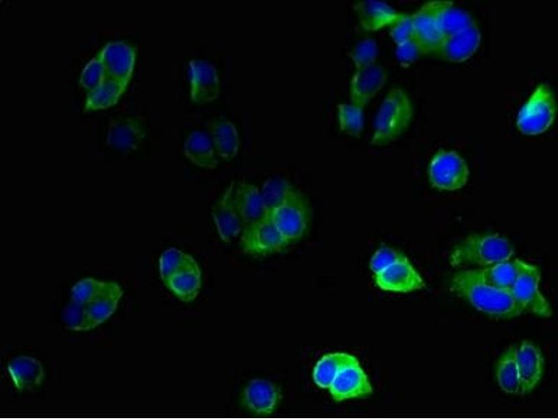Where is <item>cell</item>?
I'll return each mask as SVG.
<instances>
[{"instance_id":"6da1fadb","label":"cell","mask_w":558,"mask_h":419,"mask_svg":"<svg viewBox=\"0 0 558 419\" xmlns=\"http://www.w3.org/2000/svg\"><path fill=\"white\" fill-rule=\"evenodd\" d=\"M451 289L478 311L495 318H511L525 311L511 292L485 285L481 279L480 270L459 272L452 279Z\"/></svg>"},{"instance_id":"7a4b0ae2","label":"cell","mask_w":558,"mask_h":419,"mask_svg":"<svg viewBox=\"0 0 558 419\" xmlns=\"http://www.w3.org/2000/svg\"><path fill=\"white\" fill-rule=\"evenodd\" d=\"M513 248L505 237L494 233L468 235L457 244L451 253L452 266L475 265L488 267L508 260L513 256Z\"/></svg>"},{"instance_id":"3957f363","label":"cell","mask_w":558,"mask_h":419,"mask_svg":"<svg viewBox=\"0 0 558 419\" xmlns=\"http://www.w3.org/2000/svg\"><path fill=\"white\" fill-rule=\"evenodd\" d=\"M413 116L411 100L400 87H393L382 100L374 119L370 143L383 145L398 138Z\"/></svg>"},{"instance_id":"277c9868","label":"cell","mask_w":558,"mask_h":419,"mask_svg":"<svg viewBox=\"0 0 558 419\" xmlns=\"http://www.w3.org/2000/svg\"><path fill=\"white\" fill-rule=\"evenodd\" d=\"M555 115L554 93L547 84H541L520 110L516 119L517 128L527 135L543 133L552 124Z\"/></svg>"},{"instance_id":"5b68a950","label":"cell","mask_w":558,"mask_h":419,"mask_svg":"<svg viewBox=\"0 0 558 419\" xmlns=\"http://www.w3.org/2000/svg\"><path fill=\"white\" fill-rule=\"evenodd\" d=\"M428 175L434 187L439 190L455 191L466 184L469 169L465 160L457 152L440 150L430 163Z\"/></svg>"},{"instance_id":"8992f818","label":"cell","mask_w":558,"mask_h":419,"mask_svg":"<svg viewBox=\"0 0 558 419\" xmlns=\"http://www.w3.org/2000/svg\"><path fill=\"white\" fill-rule=\"evenodd\" d=\"M540 277L538 267L527 263L510 292L525 311L549 317L552 315V310L539 291Z\"/></svg>"},{"instance_id":"52a82bcc","label":"cell","mask_w":558,"mask_h":419,"mask_svg":"<svg viewBox=\"0 0 558 419\" xmlns=\"http://www.w3.org/2000/svg\"><path fill=\"white\" fill-rule=\"evenodd\" d=\"M446 1H432L424 3L411 15L414 26V39L423 52H437L444 36L437 24V14Z\"/></svg>"},{"instance_id":"ba28073f","label":"cell","mask_w":558,"mask_h":419,"mask_svg":"<svg viewBox=\"0 0 558 419\" xmlns=\"http://www.w3.org/2000/svg\"><path fill=\"white\" fill-rule=\"evenodd\" d=\"M241 244L246 253L265 255L281 250L288 242L269 216L259 223L243 230Z\"/></svg>"},{"instance_id":"9c48e42d","label":"cell","mask_w":558,"mask_h":419,"mask_svg":"<svg viewBox=\"0 0 558 419\" xmlns=\"http://www.w3.org/2000/svg\"><path fill=\"white\" fill-rule=\"evenodd\" d=\"M98 54L107 78L129 83L137 54L133 45L124 41L110 42Z\"/></svg>"},{"instance_id":"30bf717a","label":"cell","mask_w":558,"mask_h":419,"mask_svg":"<svg viewBox=\"0 0 558 419\" xmlns=\"http://www.w3.org/2000/svg\"><path fill=\"white\" fill-rule=\"evenodd\" d=\"M269 216L288 243L303 235L308 219L307 207L300 193L273 210Z\"/></svg>"},{"instance_id":"8fae6325","label":"cell","mask_w":558,"mask_h":419,"mask_svg":"<svg viewBox=\"0 0 558 419\" xmlns=\"http://www.w3.org/2000/svg\"><path fill=\"white\" fill-rule=\"evenodd\" d=\"M388 72L377 63L356 69L349 85L350 103L363 108L384 87Z\"/></svg>"},{"instance_id":"7c38bea8","label":"cell","mask_w":558,"mask_h":419,"mask_svg":"<svg viewBox=\"0 0 558 419\" xmlns=\"http://www.w3.org/2000/svg\"><path fill=\"white\" fill-rule=\"evenodd\" d=\"M191 100L198 104L213 101L220 92L216 68L211 63L193 59L188 62Z\"/></svg>"},{"instance_id":"4fadbf2b","label":"cell","mask_w":558,"mask_h":419,"mask_svg":"<svg viewBox=\"0 0 558 419\" xmlns=\"http://www.w3.org/2000/svg\"><path fill=\"white\" fill-rule=\"evenodd\" d=\"M234 182L226 189L220 199L213 206L211 214L221 240L229 244L241 234L243 222L234 200Z\"/></svg>"},{"instance_id":"5bb4252c","label":"cell","mask_w":558,"mask_h":419,"mask_svg":"<svg viewBox=\"0 0 558 419\" xmlns=\"http://www.w3.org/2000/svg\"><path fill=\"white\" fill-rule=\"evenodd\" d=\"M376 284L382 290L406 293L425 287L421 275L409 260L395 263L375 274Z\"/></svg>"},{"instance_id":"9a60e30c","label":"cell","mask_w":558,"mask_h":419,"mask_svg":"<svg viewBox=\"0 0 558 419\" xmlns=\"http://www.w3.org/2000/svg\"><path fill=\"white\" fill-rule=\"evenodd\" d=\"M481 40L480 29L474 22L461 31L444 37L436 52L446 61L463 62L476 52Z\"/></svg>"},{"instance_id":"2e32d148","label":"cell","mask_w":558,"mask_h":419,"mask_svg":"<svg viewBox=\"0 0 558 419\" xmlns=\"http://www.w3.org/2000/svg\"><path fill=\"white\" fill-rule=\"evenodd\" d=\"M515 360L523 395L531 392L540 381L544 358L537 346L525 340L516 348Z\"/></svg>"},{"instance_id":"e0dca14e","label":"cell","mask_w":558,"mask_h":419,"mask_svg":"<svg viewBox=\"0 0 558 419\" xmlns=\"http://www.w3.org/2000/svg\"><path fill=\"white\" fill-rule=\"evenodd\" d=\"M329 388L333 399L337 402L361 397L372 392L368 376L359 362L342 369Z\"/></svg>"},{"instance_id":"ac0fdd59","label":"cell","mask_w":558,"mask_h":419,"mask_svg":"<svg viewBox=\"0 0 558 419\" xmlns=\"http://www.w3.org/2000/svg\"><path fill=\"white\" fill-rule=\"evenodd\" d=\"M234 200L243 228H248L269 216L260 189L254 184L240 182L234 189Z\"/></svg>"},{"instance_id":"d6986e66","label":"cell","mask_w":558,"mask_h":419,"mask_svg":"<svg viewBox=\"0 0 558 419\" xmlns=\"http://www.w3.org/2000/svg\"><path fill=\"white\" fill-rule=\"evenodd\" d=\"M353 8L361 27L366 31H376L391 27L404 15L386 3L376 0L359 1Z\"/></svg>"},{"instance_id":"ffe728a7","label":"cell","mask_w":558,"mask_h":419,"mask_svg":"<svg viewBox=\"0 0 558 419\" xmlns=\"http://www.w3.org/2000/svg\"><path fill=\"white\" fill-rule=\"evenodd\" d=\"M280 390L269 381L255 378L243 392V403L257 415L272 413L280 399Z\"/></svg>"},{"instance_id":"44dd1931","label":"cell","mask_w":558,"mask_h":419,"mask_svg":"<svg viewBox=\"0 0 558 419\" xmlns=\"http://www.w3.org/2000/svg\"><path fill=\"white\" fill-rule=\"evenodd\" d=\"M183 154L194 165L209 170L216 169L219 156L209 133L195 131L183 145Z\"/></svg>"},{"instance_id":"7402d4cb","label":"cell","mask_w":558,"mask_h":419,"mask_svg":"<svg viewBox=\"0 0 558 419\" xmlns=\"http://www.w3.org/2000/svg\"><path fill=\"white\" fill-rule=\"evenodd\" d=\"M527 263L508 259L480 270L483 282L494 288L511 291Z\"/></svg>"},{"instance_id":"603a6c76","label":"cell","mask_w":558,"mask_h":419,"mask_svg":"<svg viewBox=\"0 0 558 419\" xmlns=\"http://www.w3.org/2000/svg\"><path fill=\"white\" fill-rule=\"evenodd\" d=\"M8 371L20 390H32L41 384L44 378L40 362L24 355L12 359L8 365Z\"/></svg>"},{"instance_id":"cb8c5ba5","label":"cell","mask_w":558,"mask_h":419,"mask_svg":"<svg viewBox=\"0 0 558 419\" xmlns=\"http://www.w3.org/2000/svg\"><path fill=\"white\" fill-rule=\"evenodd\" d=\"M145 137V132L139 122L130 119L111 121L107 142L109 145L123 149H135Z\"/></svg>"},{"instance_id":"d4e9b609","label":"cell","mask_w":558,"mask_h":419,"mask_svg":"<svg viewBox=\"0 0 558 419\" xmlns=\"http://www.w3.org/2000/svg\"><path fill=\"white\" fill-rule=\"evenodd\" d=\"M211 140L219 157L230 161L236 156L239 147L237 129L227 119H219L210 121L206 124Z\"/></svg>"},{"instance_id":"484cf974","label":"cell","mask_w":558,"mask_h":419,"mask_svg":"<svg viewBox=\"0 0 558 419\" xmlns=\"http://www.w3.org/2000/svg\"><path fill=\"white\" fill-rule=\"evenodd\" d=\"M128 83L106 78L99 86L88 91L84 110H104L115 105L125 92Z\"/></svg>"},{"instance_id":"4316f807","label":"cell","mask_w":558,"mask_h":419,"mask_svg":"<svg viewBox=\"0 0 558 419\" xmlns=\"http://www.w3.org/2000/svg\"><path fill=\"white\" fill-rule=\"evenodd\" d=\"M356 362H359L358 360L348 353L326 354L318 360L314 367V381L321 388H329L342 369Z\"/></svg>"},{"instance_id":"83f0119b","label":"cell","mask_w":558,"mask_h":419,"mask_svg":"<svg viewBox=\"0 0 558 419\" xmlns=\"http://www.w3.org/2000/svg\"><path fill=\"white\" fill-rule=\"evenodd\" d=\"M516 348L510 346L499 359L496 377L499 388L506 393L522 395V388L518 371Z\"/></svg>"},{"instance_id":"f1b7e54d","label":"cell","mask_w":558,"mask_h":419,"mask_svg":"<svg viewBox=\"0 0 558 419\" xmlns=\"http://www.w3.org/2000/svg\"><path fill=\"white\" fill-rule=\"evenodd\" d=\"M164 284L181 301L193 300L201 287V272L198 265L172 275Z\"/></svg>"},{"instance_id":"f546056e","label":"cell","mask_w":558,"mask_h":419,"mask_svg":"<svg viewBox=\"0 0 558 419\" xmlns=\"http://www.w3.org/2000/svg\"><path fill=\"white\" fill-rule=\"evenodd\" d=\"M474 22L469 13L448 1H446L437 14L438 27L444 38L461 31Z\"/></svg>"},{"instance_id":"4dcf8cb0","label":"cell","mask_w":558,"mask_h":419,"mask_svg":"<svg viewBox=\"0 0 558 419\" xmlns=\"http://www.w3.org/2000/svg\"><path fill=\"white\" fill-rule=\"evenodd\" d=\"M260 193L269 214L299 194L287 181L278 177L266 180Z\"/></svg>"},{"instance_id":"1f68e13d","label":"cell","mask_w":558,"mask_h":419,"mask_svg":"<svg viewBox=\"0 0 558 419\" xmlns=\"http://www.w3.org/2000/svg\"><path fill=\"white\" fill-rule=\"evenodd\" d=\"M117 286L119 284L115 282L85 278L79 281L71 288V300L88 304Z\"/></svg>"},{"instance_id":"d6a6232c","label":"cell","mask_w":558,"mask_h":419,"mask_svg":"<svg viewBox=\"0 0 558 419\" xmlns=\"http://www.w3.org/2000/svg\"><path fill=\"white\" fill-rule=\"evenodd\" d=\"M197 265L190 255L176 249L165 250L159 259V269L163 282L172 275Z\"/></svg>"},{"instance_id":"836d02e7","label":"cell","mask_w":558,"mask_h":419,"mask_svg":"<svg viewBox=\"0 0 558 419\" xmlns=\"http://www.w3.org/2000/svg\"><path fill=\"white\" fill-rule=\"evenodd\" d=\"M123 294V291L119 285L92 302L85 304L91 317L97 326L105 321L114 314Z\"/></svg>"},{"instance_id":"e575fe53","label":"cell","mask_w":558,"mask_h":419,"mask_svg":"<svg viewBox=\"0 0 558 419\" xmlns=\"http://www.w3.org/2000/svg\"><path fill=\"white\" fill-rule=\"evenodd\" d=\"M338 122L340 131L359 137L364 127L363 108L352 103H339L337 105Z\"/></svg>"},{"instance_id":"d590c367","label":"cell","mask_w":558,"mask_h":419,"mask_svg":"<svg viewBox=\"0 0 558 419\" xmlns=\"http://www.w3.org/2000/svg\"><path fill=\"white\" fill-rule=\"evenodd\" d=\"M67 328L75 331H86L97 327L85 304L71 300L63 314Z\"/></svg>"},{"instance_id":"8d00e7d4","label":"cell","mask_w":558,"mask_h":419,"mask_svg":"<svg viewBox=\"0 0 558 419\" xmlns=\"http://www.w3.org/2000/svg\"><path fill=\"white\" fill-rule=\"evenodd\" d=\"M347 55L353 62L355 69L372 66L377 61L378 45L373 38H364L348 52Z\"/></svg>"},{"instance_id":"74e56055","label":"cell","mask_w":558,"mask_h":419,"mask_svg":"<svg viewBox=\"0 0 558 419\" xmlns=\"http://www.w3.org/2000/svg\"><path fill=\"white\" fill-rule=\"evenodd\" d=\"M107 78L101 59L97 54L83 68L80 78V85L89 91L99 86Z\"/></svg>"},{"instance_id":"f35d334b","label":"cell","mask_w":558,"mask_h":419,"mask_svg":"<svg viewBox=\"0 0 558 419\" xmlns=\"http://www.w3.org/2000/svg\"><path fill=\"white\" fill-rule=\"evenodd\" d=\"M408 260L401 252L389 247H382L377 250L370 262L371 270L377 274L390 265Z\"/></svg>"},{"instance_id":"ab89813d","label":"cell","mask_w":558,"mask_h":419,"mask_svg":"<svg viewBox=\"0 0 558 419\" xmlns=\"http://www.w3.org/2000/svg\"><path fill=\"white\" fill-rule=\"evenodd\" d=\"M389 35L396 45L414 38V26L411 15L403 17L391 27Z\"/></svg>"},{"instance_id":"60d3db41","label":"cell","mask_w":558,"mask_h":419,"mask_svg":"<svg viewBox=\"0 0 558 419\" xmlns=\"http://www.w3.org/2000/svg\"><path fill=\"white\" fill-rule=\"evenodd\" d=\"M424 54L418 43L413 38L397 45L395 55L402 64H410Z\"/></svg>"}]
</instances>
